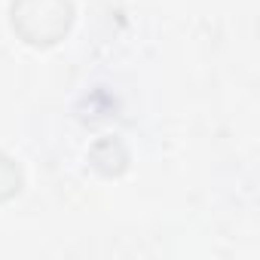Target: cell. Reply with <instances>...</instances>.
Masks as SVG:
<instances>
[{"mask_svg": "<svg viewBox=\"0 0 260 260\" xmlns=\"http://www.w3.org/2000/svg\"><path fill=\"white\" fill-rule=\"evenodd\" d=\"M10 25L28 46H55L74 25L71 0H13Z\"/></svg>", "mask_w": 260, "mask_h": 260, "instance_id": "cell-1", "label": "cell"}, {"mask_svg": "<svg viewBox=\"0 0 260 260\" xmlns=\"http://www.w3.org/2000/svg\"><path fill=\"white\" fill-rule=\"evenodd\" d=\"M25 184V175H22V166L7 156V153H0V202H7L13 199Z\"/></svg>", "mask_w": 260, "mask_h": 260, "instance_id": "cell-2", "label": "cell"}]
</instances>
